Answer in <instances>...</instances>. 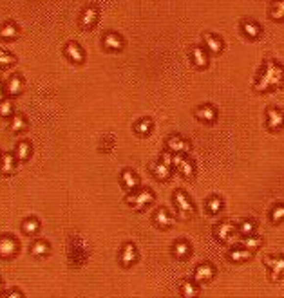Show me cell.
Wrapping results in <instances>:
<instances>
[{
  "label": "cell",
  "mask_w": 284,
  "mask_h": 298,
  "mask_svg": "<svg viewBox=\"0 0 284 298\" xmlns=\"http://www.w3.org/2000/svg\"><path fill=\"white\" fill-rule=\"evenodd\" d=\"M284 84V69L279 64L268 60L264 64V69L260 72L259 80L255 84V90L259 92H268V90L279 89Z\"/></svg>",
  "instance_id": "cell-1"
},
{
  "label": "cell",
  "mask_w": 284,
  "mask_h": 298,
  "mask_svg": "<svg viewBox=\"0 0 284 298\" xmlns=\"http://www.w3.org/2000/svg\"><path fill=\"white\" fill-rule=\"evenodd\" d=\"M127 204L129 206H132L134 210H138V212H142V210H145L148 206V204H152V201H154V193L150 190H132L127 195Z\"/></svg>",
  "instance_id": "cell-2"
},
{
  "label": "cell",
  "mask_w": 284,
  "mask_h": 298,
  "mask_svg": "<svg viewBox=\"0 0 284 298\" xmlns=\"http://www.w3.org/2000/svg\"><path fill=\"white\" fill-rule=\"evenodd\" d=\"M18 253V240L11 235L0 237V258H13Z\"/></svg>",
  "instance_id": "cell-3"
},
{
  "label": "cell",
  "mask_w": 284,
  "mask_h": 298,
  "mask_svg": "<svg viewBox=\"0 0 284 298\" xmlns=\"http://www.w3.org/2000/svg\"><path fill=\"white\" fill-rule=\"evenodd\" d=\"M264 264L266 268L270 269V275H272L273 280H279L284 277V258L283 256H266L264 258Z\"/></svg>",
  "instance_id": "cell-4"
},
{
  "label": "cell",
  "mask_w": 284,
  "mask_h": 298,
  "mask_svg": "<svg viewBox=\"0 0 284 298\" xmlns=\"http://www.w3.org/2000/svg\"><path fill=\"white\" fill-rule=\"evenodd\" d=\"M174 203H176V208H178L181 217H192L194 215V206H192L189 197L185 195L183 192H176L174 193Z\"/></svg>",
  "instance_id": "cell-5"
},
{
  "label": "cell",
  "mask_w": 284,
  "mask_h": 298,
  "mask_svg": "<svg viewBox=\"0 0 284 298\" xmlns=\"http://www.w3.org/2000/svg\"><path fill=\"white\" fill-rule=\"evenodd\" d=\"M98 18H100V11H98V7H96V6L85 7V11H83L82 17H80V25H82L83 29H91V27H95V25H96Z\"/></svg>",
  "instance_id": "cell-6"
},
{
  "label": "cell",
  "mask_w": 284,
  "mask_h": 298,
  "mask_svg": "<svg viewBox=\"0 0 284 298\" xmlns=\"http://www.w3.org/2000/svg\"><path fill=\"white\" fill-rule=\"evenodd\" d=\"M213 235L219 242H230V238L236 235V226L232 222H221V224L215 226Z\"/></svg>",
  "instance_id": "cell-7"
},
{
  "label": "cell",
  "mask_w": 284,
  "mask_h": 298,
  "mask_svg": "<svg viewBox=\"0 0 284 298\" xmlns=\"http://www.w3.org/2000/svg\"><path fill=\"white\" fill-rule=\"evenodd\" d=\"M101 43H103V47H105L107 51H111V53H118V51L123 49V38L119 35H116V33H105Z\"/></svg>",
  "instance_id": "cell-8"
},
{
  "label": "cell",
  "mask_w": 284,
  "mask_h": 298,
  "mask_svg": "<svg viewBox=\"0 0 284 298\" xmlns=\"http://www.w3.org/2000/svg\"><path fill=\"white\" fill-rule=\"evenodd\" d=\"M266 125L270 130H279L284 125V112L279 108H268L266 112Z\"/></svg>",
  "instance_id": "cell-9"
},
{
  "label": "cell",
  "mask_w": 284,
  "mask_h": 298,
  "mask_svg": "<svg viewBox=\"0 0 284 298\" xmlns=\"http://www.w3.org/2000/svg\"><path fill=\"white\" fill-rule=\"evenodd\" d=\"M138 258V251H136V246L134 244H125L123 248H121V253H119V262H121V266L123 268H130L132 264L136 262Z\"/></svg>",
  "instance_id": "cell-10"
},
{
  "label": "cell",
  "mask_w": 284,
  "mask_h": 298,
  "mask_svg": "<svg viewBox=\"0 0 284 298\" xmlns=\"http://www.w3.org/2000/svg\"><path fill=\"white\" fill-rule=\"evenodd\" d=\"M65 56L71 60L72 64H83V60H85V53H83V49L78 45L76 42H69L65 45L64 49Z\"/></svg>",
  "instance_id": "cell-11"
},
{
  "label": "cell",
  "mask_w": 284,
  "mask_h": 298,
  "mask_svg": "<svg viewBox=\"0 0 284 298\" xmlns=\"http://www.w3.org/2000/svg\"><path fill=\"white\" fill-rule=\"evenodd\" d=\"M203 40H205V49L210 54H219L223 51V40H221L219 36L208 33V35L203 36Z\"/></svg>",
  "instance_id": "cell-12"
},
{
  "label": "cell",
  "mask_w": 284,
  "mask_h": 298,
  "mask_svg": "<svg viewBox=\"0 0 284 298\" xmlns=\"http://www.w3.org/2000/svg\"><path fill=\"white\" fill-rule=\"evenodd\" d=\"M190 60L197 69H205L208 65V54L203 47H192L190 51Z\"/></svg>",
  "instance_id": "cell-13"
},
{
  "label": "cell",
  "mask_w": 284,
  "mask_h": 298,
  "mask_svg": "<svg viewBox=\"0 0 284 298\" xmlns=\"http://www.w3.org/2000/svg\"><path fill=\"white\" fill-rule=\"evenodd\" d=\"M17 168V157L15 154H4L0 157V173L2 175H11Z\"/></svg>",
  "instance_id": "cell-14"
},
{
  "label": "cell",
  "mask_w": 284,
  "mask_h": 298,
  "mask_svg": "<svg viewBox=\"0 0 284 298\" xmlns=\"http://www.w3.org/2000/svg\"><path fill=\"white\" fill-rule=\"evenodd\" d=\"M195 116H197V119H201L203 123H213L217 119V112L212 105H201L195 110Z\"/></svg>",
  "instance_id": "cell-15"
},
{
  "label": "cell",
  "mask_w": 284,
  "mask_h": 298,
  "mask_svg": "<svg viewBox=\"0 0 284 298\" xmlns=\"http://www.w3.org/2000/svg\"><path fill=\"white\" fill-rule=\"evenodd\" d=\"M172 161H174V165H176V168H178L179 172L183 173L185 177H192L194 175V165L190 161H187V159H183L181 155H174L172 157Z\"/></svg>",
  "instance_id": "cell-16"
},
{
  "label": "cell",
  "mask_w": 284,
  "mask_h": 298,
  "mask_svg": "<svg viewBox=\"0 0 284 298\" xmlns=\"http://www.w3.org/2000/svg\"><path fill=\"white\" fill-rule=\"evenodd\" d=\"M22 90H24V80L18 76V74L9 78V82H7V85H6V94L18 96Z\"/></svg>",
  "instance_id": "cell-17"
},
{
  "label": "cell",
  "mask_w": 284,
  "mask_h": 298,
  "mask_svg": "<svg viewBox=\"0 0 284 298\" xmlns=\"http://www.w3.org/2000/svg\"><path fill=\"white\" fill-rule=\"evenodd\" d=\"M241 29H243V35L246 38H250V40H255V38L260 36V25L255 24L254 20H244L241 24Z\"/></svg>",
  "instance_id": "cell-18"
},
{
  "label": "cell",
  "mask_w": 284,
  "mask_h": 298,
  "mask_svg": "<svg viewBox=\"0 0 284 298\" xmlns=\"http://www.w3.org/2000/svg\"><path fill=\"white\" fill-rule=\"evenodd\" d=\"M228 258H230L232 262H237V264H241V262H246V260H250L252 258V251L246 250V248H236V250H232L230 253H228Z\"/></svg>",
  "instance_id": "cell-19"
},
{
  "label": "cell",
  "mask_w": 284,
  "mask_h": 298,
  "mask_svg": "<svg viewBox=\"0 0 284 298\" xmlns=\"http://www.w3.org/2000/svg\"><path fill=\"white\" fill-rule=\"evenodd\" d=\"M121 183H123V186L127 188V190L132 192L138 188L140 179H138V175L132 172V170H123V173H121Z\"/></svg>",
  "instance_id": "cell-20"
},
{
  "label": "cell",
  "mask_w": 284,
  "mask_h": 298,
  "mask_svg": "<svg viewBox=\"0 0 284 298\" xmlns=\"http://www.w3.org/2000/svg\"><path fill=\"white\" fill-rule=\"evenodd\" d=\"M212 277H213V268L210 264H201V266H197L195 275H194V278L197 282H208Z\"/></svg>",
  "instance_id": "cell-21"
},
{
  "label": "cell",
  "mask_w": 284,
  "mask_h": 298,
  "mask_svg": "<svg viewBox=\"0 0 284 298\" xmlns=\"http://www.w3.org/2000/svg\"><path fill=\"white\" fill-rule=\"evenodd\" d=\"M154 222H156V226L158 228H170L172 226V222H174V219H172L170 215H168V212L166 210H163V208H160L158 212H156V215H154Z\"/></svg>",
  "instance_id": "cell-22"
},
{
  "label": "cell",
  "mask_w": 284,
  "mask_h": 298,
  "mask_svg": "<svg viewBox=\"0 0 284 298\" xmlns=\"http://www.w3.org/2000/svg\"><path fill=\"white\" fill-rule=\"evenodd\" d=\"M31 152H33V149H31L29 141H20L15 149V157H17V161H27Z\"/></svg>",
  "instance_id": "cell-23"
},
{
  "label": "cell",
  "mask_w": 284,
  "mask_h": 298,
  "mask_svg": "<svg viewBox=\"0 0 284 298\" xmlns=\"http://www.w3.org/2000/svg\"><path fill=\"white\" fill-rule=\"evenodd\" d=\"M27 119H25V116H22V114H17V116H13L11 123H9V128H11L13 134H20V132L27 130Z\"/></svg>",
  "instance_id": "cell-24"
},
{
  "label": "cell",
  "mask_w": 284,
  "mask_h": 298,
  "mask_svg": "<svg viewBox=\"0 0 284 298\" xmlns=\"http://www.w3.org/2000/svg\"><path fill=\"white\" fill-rule=\"evenodd\" d=\"M166 147H168V150H172V152H178V154H181V152H187L189 150V143L185 141L183 137L179 136H174L168 139V143H166Z\"/></svg>",
  "instance_id": "cell-25"
},
{
  "label": "cell",
  "mask_w": 284,
  "mask_h": 298,
  "mask_svg": "<svg viewBox=\"0 0 284 298\" xmlns=\"http://www.w3.org/2000/svg\"><path fill=\"white\" fill-rule=\"evenodd\" d=\"M49 251H51V246L47 240H35L31 244V255L33 256H46Z\"/></svg>",
  "instance_id": "cell-26"
},
{
  "label": "cell",
  "mask_w": 284,
  "mask_h": 298,
  "mask_svg": "<svg viewBox=\"0 0 284 298\" xmlns=\"http://www.w3.org/2000/svg\"><path fill=\"white\" fill-rule=\"evenodd\" d=\"M18 36V27L13 22H6V24L0 27V38L2 40H15Z\"/></svg>",
  "instance_id": "cell-27"
},
{
  "label": "cell",
  "mask_w": 284,
  "mask_h": 298,
  "mask_svg": "<svg viewBox=\"0 0 284 298\" xmlns=\"http://www.w3.org/2000/svg\"><path fill=\"white\" fill-rule=\"evenodd\" d=\"M22 232L25 235H36V233L40 232V221L35 219V217H29V219H25L22 222Z\"/></svg>",
  "instance_id": "cell-28"
},
{
  "label": "cell",
  "mask_w": 284,
  "mask_h": 298,
  "mask_svg": "<svg viewBox=\"0 0 284 298\" xmlns=\"http://www.w3.org/2000/svg\"><path fill=\"white\" fill-rule=\"evenodd\" d=\"M270 17L277 22H284V0H273L270 7Z\"/></svg>",
  "instance_id": "cell-29"
},
{
  "label": "cell",
  "mask_w": 284,
  "mask_h": 298,
  "mask_svg": "<svg viewBox=\"0 0 284 298\" xmlns=\"http://www.w3.org/2000/svg\"><path fill=\"white\" fill-rule=\"evenodd\" d=\"M260 244H262V238H260L259 235H255V233H252V235H246V237L243 238V246L250 251H255Z\"/></svg>",
  "instance_id": "cell-30"
},
{
  "label": "cell",
  "mask_w": 284,
  "mask_h": 298,
  "mask_svg": "<svg viewBox=\"0 0 284 298\" xmlns=\"http://www.w3.org/2000/svg\"><path fill=\"white\" fill-rule=\"evenodd\" d=\"M190 255V244L185 242V240H179L174 244V256L176 258H185V256Z\"/></svg>",
  "instance_id": "cell-31"
},
{
  "label": "cell",
  "mask_w": 284,
  "mask_h": 298,
  "mask_svg": "<svg viewBox=\"0 0 284 298\" xmlns=\"http://www.w3.org/2000/svg\"><path fill=\"white\" fill-rule=\"evenodd\" d=\"M154 175L160 179V181H165V179L170 177V168H168V165H165L163 161L158 163L154 167Z\"/></svg>",
  "instance_id": "cell-32"
},
{
  "label": "cell",
  "mask_w": 284,
  "mask_h": 298,
  "mask_svg": "<svg viewBox=\"0 0 284 298\" xmlns=\"http://www.w3.org/2000/svg\"><path fill=\"white\" fill-rule=\"evenodd\" d=\"M221 208H223V201H221L219 197H210V199H208L207 210H208V212H210L212 215L219 213Z\"/></svg>",
  "instance_id": "cell-33"
},
{
  "label": "cell",
  "mask_w": 284,
  "mask_h": 298,
  "mask_svg": "<svg viewBox=\"0 0 284 298\" xmlns=\"http://www.w3.org/2000/svg\"><path fill=\"white\" fill-rule=\"evenodd\" d=\"M150 130H152V121L150 119H142L140 123H136V132L140 136H147V134H150Z\"/></svg>",
  "instance_id": "cell-34"
},
{
  "label": "cell",
  "mask_w": 284,
  "mask_h": 298,
  "mask_svg": "<svg viewBox=\"0 0 284 298\" xmlns=\"http://www.w3.org/2000/svg\"><path fill=\"white\" fill-rule=\"evenodd\" d=\"M17 62V58L11 53H7L4 49H0V67H9Z\"/></svg>",
  "instance_id": "cell-35"
},
{
  "label": "cell",
  "mask_w": 284,
  "mask_h": 298,
  "mask_svg": "<svg viewBox=\"0 0 284 298\" xmlns=\"http://www.w3.org/2000/svg\"><path fill=\"white\" fill-rule=\"evenodd\" d=\"M270 217H272V222H275V224L284 222V204H277V206L272 210Z\"/></svg>",
  "instance_id": "cell-36"
},
{
  "label": "cell",
  "mask_w": 284,
  "mask_h": 298,
  "mask_svg": "<svg viewBox=\"0 0 284 298\" xmlns=\"http://www.w3.org/2000/svg\"><path fill=\"white\" fill-rule=\"evenodd\" d=\"M239 233L244 235V237L255 233V222L254 221H243L241 224H239Z\"/></svg>",
  "instance_id": "cell-37"
},
{
  "label": "cell",
  "mask_w": 284,
  "mask_h": 298,
  "mask_svg": "<svg viewBox=\"0 0 284 298\" xmlns=\"http://www.w3.org/2000/svg\"><path fill=\"white\" fill-rule=\"evenodd\" d=\"M13 114V103L9 100H2L0 102V116L2 118H9Z\"/></svg>",
  "instance_id": "cell-38"
},
{
  "label": "cell",
  "mask_w": 284,
  "mask_h": 298,
  "mask_svg": "<svg viewBox=\"0 0 284 298\" xmlns=\"http://www.w3.org/2000/svg\"><path fill=\"white\" fill-rule=\"evenodd\" d=\"M181 291H183L185 297H195L197 295V287L192 282H185L183 286H181Z\"/></svg>",
  "instance_id": "cell-39"
},
{
  "label": "cell",
  "mask_w": 284,
  "mask_h": 298,
  "mask_svg": "<svg viewBox=\"0 0 284 298\" xmlns=\"http://www.w3.org/2000/svg\"><path fill=\"white\" fill-rule=\"evenodd\" d=\"M161 161L165 163V165H168V167H170V163H172V157L168 154H163L161 155Z\"/></svg>",
  "instance_id": "cell-40"
},
{
  "label": "cell",
  "mask_w": 284,
  "mask_h": 298,
  "mask_svg": "<svg viewBox=\"0 0 284 298\" xmlns=\"http://www.w3.org/2000/svg\"><path fill=\"white\" fill-rule=\"evenodd\" d=\"M4 94H6V89H4V85L0 84V102L4 100Z\"/></svg>",
  "instance_id": "cell-41"
},
{
  "label": "cell",
  "mask_w": 284,
  "mask_h": 298,
  "mask_svg": "<svg viewBox=\"0 0 284 298\" xmlns=\"http://www.w3.org/2000/svg\"><path fill=\"white\" fill-rule=\"evenodd\" d=\"M0 293H2V280H0Z\"/></svg>",
  "instance_id": "cell-42"
},
{
  "label": "cell",
  "mask_w": 284,
  "mask_h": 298,
  "mask_svg": "<svg viewBox=\"0 0 284 298\" xmlns=\"http://www.w3.org/2000/svg\"><path fill=\"white\" fill-rule=\"evenodd\" d=\"M0 74H2V67H0Z\"/></svg>",
  "instance_id": "cell-43"
},
{
  "label": "cell",
  "mask_w": 284,
  "mask_h": 298,
  "mask_svg": "<svg viewBox=\"0 0 284 298\" xmlns=\"http://www.w3.org/2000/svg\"><path fill=\"white\" fill-rule=\"evenodd\" d=\"M0 157H2V155H0Z\"/></svg>",
  "instance_id": "cell-44"
}]
</instances>
